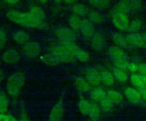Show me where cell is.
<instances>
[{"mask_svg": "<svg viewBox=\"0 0 146 121\" xmlns=\"http://www.w3.org/2000/svg\"><path fill=\"white\" fill-rule=\"evenodd\" d=\"M113 40L115 44L119 47H127L129 45L127 41L126 35L117 34L113 36Z\"/></svg>", "mask_w": 146, "mask_h": 121, "instance_id": "10", "label": "cell"}, {"mask_svg": "<svg viewBox=\"0 0 146 121\" xmlns=\"http://www.w3.org/2000/svg\"><path fill=\"white\" fill-rule=\"evenodd\" d=\"M140 3L137 1H120L114 7L113 10L124 13L132 10H136L140 7Z\"/></svg>", "mask_w": 146, "mask_h": 121, "instance_id": "4", "label": "cell"}, {"mask_svg": "<svg viewBox=\"0 0 146 121\" xmlns=\"http://www.w3.org/2000/svg\"><path fill=\"white\" fill-rule=\"evenodd\" d=\"M130 81L133 86L140 91H142L146 89L141 75L139 73H133L130 77Z\"/></svg>", "mask_w": 146, "mask_h": 121, "instance_id": "6", "label": "cell"}, {"mask_svg": "<svg viewBox=\"0 0 146 121\" xmlns=\"http://www.w3.org/2000/svg\"><path fill=\"white\" fill-rule=\"evenodd\" d=\"M113 76L115 80L119 82H125L129 78L128 74L127 72L124 69L116 68L113 70Z\"/></svg>", "mask_w": 146, "mask_h": 121, "instance_id": "9", "label": "cell"}, {"mask_svg": "<svg viewBox=\"0 0 146 121\" xmlns=\"http://www.w3.org/2000/svg\"><path fill=\"white\" fill-rule=\"evenodd\" d=\"M140 91L141 93L143 101L146 102V89L143 90H142V91Z\"/></svg>", "mask_w": 146, "mask_h": 121, "instance_id": "14", "label": "cell"}, {"mask_svg": "<svg viewBox=\"0 0 146 121\" xmlns=\"http://www.w3.org/2000/svg\"><path fill=\"white\" fill-rule=\"evenodd\" d=\"M123 95L129 102L133 105H137L143 101L141 91L133 86L125 87Z\"/></svg>", "mask_w": 146, "mask_h": 121, "instance_id": "3", "label": "cell"}, {"mask_svg": "<svg viewBox=\"0 0 146 121\" xmlns=\"http://www.w3.org/2000/svg\"><path fill=\"white\" fill-rule=\"evenodd\" d=\"M111 14L112 22L117 28L121 30H127L129 28L130 21L127 13L112 10Z\"/></svg>", "mask_w": 146, "mask_h": 121, "instance_id": "2", "label": "cell"}, {"mask_svg": "<svg viewBox=\"0 0 146 121\" xmlns=\"http://www.w3.org/2000/svg\"><path fill=\"white\" fill-rule=\"evenodd\" d=\"M139 64L133 62H128V66H127V71L133 73H136V72H138V69H139Z\"/></svg>", "mask_w": 146, "mask_h": 121, "instance_id": "13", "label": "cell"}, {"mask_svg": "<svg viewBox=\"0 0 146 121\" xmlns=\"http://www.w3.org/2000/svg\"><path fill=\"white\" fill-rule=\"evenodd\" d=\"M128 62L129 61H127L126 59H118L113 60V64L115 66H116V68L124 69L126 71L127 69Z\"/></svg>", "mask_w": 146, "mask_h": 121, "instance_id": "11", "label": "cell"}, {"mask_svg": "<svg viewBox=\"0 0 146 121\" xmlns=\"http://www.w3.org/2000/svg\"><path fill=\"white\" fill-rule=\"evenodd\" d=\"M108 55L113 60L125 59L126 57L124 52L118 46H113L110 48L108 49Z\"/></svg>", "mask_w": 146, "mask_h": 121, "instance_id": "7", "label": "cell"}, {"mask_svg": "<svg viewBox=\"0 0 146 121\" xmlns=\"http://www.w3.org/2000/svg\"><path fill=\"white\" fill-rule=\"evenodd\" d=\"M142 26L143 24L140 20L139 19H135L130 22L128 29L133 31H137L140 29Z\"/></svg>", "mask_w": 146, "mask_h": 121, "instance_id": "12", "label": "cell"}, {"mask_svg": "<svg viewBox=\"0 0 146 121\" xmlns=\"http://www.w3.org/2000/svg\"><path fill=\"white\" fill-rule=\"evenodd\" d=\"M92 97L104 111H108L113 106L107 95V91L102 88L96 89L92 93Z\"/></svg>", "mask_w": 146, "mask_h": 121, "instance_id": "1", "label": "cell"}, {"mask_svg": "<svg viewBox=\"0 0 146 121\" xmlns=\"http://www.w3.org/2000/svg\"><path fill=\"white\" fill-rule=\"evenodd\" d=\"M107 95L113 105H120L123 102L124 98L123 94L112 89H110L107 91Z\"/></svg>", "mask_w": 146, "mask_h": 121, "instance_id": "5", "label": "cell"}, {"mask_svg": "<svg viewBox=\"0 0 146 121\" xmlns=\"http://www.w3.org/2000/svg\"><path fill=\"white\" fill-rule=\"evenodd\" d=\"M141 77H142V78H143V80L144 81V83L145 84V86L146 87V76H144V75H141Z\"/></svg>", "mask_w": 146, "mask_h": 121, "instance_id": "15", "label": "cell"}, {"mask_svg": "<svg viewBox=\"0 0 146 121\" xmlns=\"http://www.w3.org/2000/svg\"><path fill=\"white\" fill-rule=\"evenodd\" d=\"M101 81L107 86H112L115 82L113 74L108 70H103L100 72Z\"/></svg>", "mask_w": 146, "mask_h": 121, "instance_id": "8", "label": "cell"}]
</instances>
